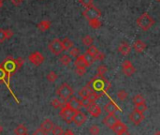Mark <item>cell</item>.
<instances>
[{"instance_id": "d4e9b609", "label": "cell", "mask_w": 160, "mask_h": 135, "mask_svg": "<svg viewBox=\"0 0 160 135\" xmlns=\"http://www.w3.org/2000/svg\"><path fill=\"white\" fill-rule=\"evenodd\" d=\"M92 90L88 87V86H83L81 88V90L79 91V95L82 97V98H85V97H88V95L91 93Z\"/></svg>"}, {"instance_id": "c3c4849f", "label": "cell", "mask_w": 160, "mask_h": 135, "mask_svg": "<svg viewBox=\"0 0 160 135\" xmlns=\"http://www.w3.org/2000/svg\"><path fill=\"white\" fill-rule=\"evenodd\" d=\"M11 2H12L15 6H19V5L23 2V0H11Z\"/></svg>"}, {"instance_id": "e0dca14e", "label": "cell", "mask_w": 160, "mask_h": 135, "mask_svg": "<svg viewBox=\"0 0 160 135\" xmlns=\"http://www.w3.org/2000/svg\"><path fill=\"white\" fill-rule=\"evenodd\" d=\"M53 126H55V125H53V123H52V121H51V119H45V120L41 123L40 128H41L46 134H48L49 132L51 131Z\"/></svg>"}, {"instance_id": "5b68a950", "label": "cell", "mask_w": 160, "mask_h": 135, "mask_svg": "<svg viewBox=\"0 0 160 135\" xmlns=\"http://www.w3.org/2000/svg\"><path fill=\"white\" fill-rule=\"evenodd\" d=\"M74 114L75 112H73L72 110H70L69 108H68L65 104L61 107V111H60V117L65 120L66 123L68 124H70L72 122V119H73V116H74Z\"/></svg>"}, {"instance_id": "4dcf8cb0", "label": "cell", "mask_w": 160, "mask_h": 135, "mask_svg": "<svg viewBox=\"0 0 160 135\" xmlns=\"http://www.w3.org/2000/svg\"><path fill=\"white\" fill-rule=\"evenodd\" d=\"M51 132H52V135H63L64 134V130L60 126H53Z\"/></svg>"}, {"instance_id": "836d02e7", "label": "cell", "mask_w": 160, "mask_h": 135, "mask_svg": "<svg viewBox=\"0 0 160 135\" xmlns=\"http://www.w3.org/2000/svg\"><path fill=\"white\" fill-rule=\"evenodd\" d=\"M14 61V65H15V69H16V70H19V69H21L22 67H23V65H24V59L22 58V57H18V58H16V59H14L13 60Z\"/></svg>"}, {"instance_id": "f35d334b", "label": "cell", "mask_w": 160, "mask_h": 135, "mask_svg": "<svg viewBox=\"0 0 160 135\" xmlns=\"http://www.w3.org/2000/svg\"><path fill=\"white\" fill-rule=\"evenodd\" d=\"M70 55L74 57H78L79 56H81V50L79 48L73 47L70 49Z\"/></svg>"}, {"instance_id": "2e32d148", "label": "cell", "mask_w": 160, "mask_h": 135, "mask_svg": "<svg viewBox=\"0 0 160 135\" xmlns=\"http://www.w3.org/2000/svg\"><path fill=\"white\" fill-rule=\"evenodd\" d=\"M118 52L123 56H127L130 54L131 52V47L130 45L127 42H122L119 47H118Z\"/></svg>"}, {"instance_id": "7c38bea8", "label": "cell", "mask_w": 160, "mask_h": 135, "mask_svg": "<svg viewBox=\"0 0 160 135\" xmlns=\"http://www.w3.org/2000/svg\"><path fill=\"white\" fill-rule=\"evenodd\" d=\"M129 119L131 120L132 123H134L135 125H140L143 120H144V115L142 113H139L137 111H133L130 115H129Z\"/></svg>"}, {"instance_id": "f907efd6", "label": "cell", "mask_w": 160, "mask_h": 135, "mask_svg": "<svg viewBox=\"0 0 160 135\" xmlns=\"http://www.w3.org/2000/svg\"><path fill=\"white\" fill-rule=\"evenodd\" d=\"M118 135H130V133L127 130H126V131H124V132H122V133H120Z\"/></svg>"}, {"instance_id": "f5cc1de1", "label": "cell", "mask_w": 160, "mask_h": 135, "mask_svg": "<svg viewBox=\"0 0 160 135\" xmlns=\"http://www.w3.org/2000/svg\"><path fill=\"white\" fill-rule=\"evenodd\" d=\"M2 6H3V1L2 0H0V9L2 8Z\"/></svg>"}, {"instance_id": "ac0fdd59", "label": "cell", "mask_w": 160, "mask_h": 135, "mask_svg": "<svg viewBox=\"0 0 160 135\" xmlns=\"http://www.w3.org/2000/svg\"><path fill=\"white\" fill-rule=\"evenodd\" d=\"M112 129L114 131V133H116V134L118 135V134H120V133H122V132L127 130V127L126 124H124V123H122L120 120H118L117 123L112 128Z\"/></svg>"}, {"instance_id": "74e56055", "label": "cell", "mask_w": 160, "mask_h": 135, "mask_svg": "<svg viewBox=\"0 0 160 135\" xmlns=\"http://www.w3.org/2000/svg\"><path fill=\"white\" fill-rule=\"evenodd\" d=\"M81 101V105H82V107H84V108H87L92 102L90 101V100L87 98V97H85V98H82V100L80 101Z\"/></svg>"}, {"instance_id": "ee69618b", "label": "cell", "mask_w": 160, "mask_h": 135, "mask_svg": "<svg viewBox=\"0 0 160 135\" xmlns=\"http://www.w3.org/2000/svg\"><path fill=\"white\" fill-rule=\"evenodd\" d=\"M6 39H7L6 30H4V29H0V43L4 42Z\"/></svg>"}, {"instance_id": "3957f363", "label": "cell", "mask_w": 160, "mask_h": 135, "mask_svg": "<svg viewBox=\"0 0 160 135\" xmlns=\"http://www.w3.org/2000/svg\"><path fill=\"white\" fill-rule=\"evenodd\" d=\"M73 93V88L67 83H62L60 87L57 89V95L64 101H68L70 97H72Z\"/></svg>"}, {"instance_id": "681fc988", "label": "cell", "mask_w": 160, "mask_h": 135, "mask_svg": "<svg viewBox=\"0 0 160 135\" xmlns=\"http://www.w3.org/2000/svg\"><path fill=\"white\" fill-rule=\"evenodd\" d=\"M63 135H75V133H74L72 130H70V129H68V130L64 131V134H63Z\"/></svg>"}, {"instance_id": "44dd1931", "label": "cell", "mask_w": 160, "mask_h": 135, "mask_svg": "<svg viewBox=\"0 0 160 135\" xmlns=\"http://www.w3.org/2000/svg\"><path fill=\"white\" fill-rule=\"evenodd\" d=\"M51 27V22L50 21H47V20H44V21H41L38 24V29L41 32H45L47 31L49 28Z\"/></svg>"}, {"instance_id": "d6986e66", "label": "cell", "mask_w": 160, "mask_h": 135, "mask_svg": "<svg viewBox=\"0 0 160 135\" xmlns=\"http://www.w3.org/2000/svg\"><path fill=\"white\" fill-rule=\"evenodd\" d=\"M133 48L137 53H142L146 48H147V44L145 42H143L140 39H138L134 42L133 44Z\"/></svg>"}, {"instance_id": "7a4b0ae2", "label": "cell", "mask_w": 160, "mask_h": 135, "mask_svg": "<svg viewBox=\"0 0 160 135\" xmlns=\"http://www.w3.org/2000/svg\"><path fill=\"white\" fill-rule=\"evenodd\" d=\"M154 24V20L148 14L143 13L137 19V25L143 31H147L150 29Z\"/></svg>"}, {"instance_id": "484cf974", "label": "cell", "mask_w": 160, "mask_h": 135, "mask_svg": "<svg viewBox=\"0 0 160 135\" xmlns=\"http://www.w3.org/2000/svg\"><path fill=\"white\" fill-rule=\"evenodd\" d=\"M93 41H94V39H93V38L90 36V35H86V36H84L82 38V44L83 45H85V46H91V45L93 44Z\"/></svg>"}, {"instance_id": "bcb514c9", "label": "cell", "mask_w": 160, "mask_h": 135, "mask_svg": "<svg viewBox=\"0 0 160 135\" xmlns=\"http://www.w3.org/2000/svg\"><path fill=\"white\" fill-rule=\"evenodd\" d=\"M6 34H7V39H10L11 38L13 37V32L11 29H6Z\"/></svg>"}, {"instance_id": "9a60e30c", "label": "cell", "mask_w": 160, "mask_h": 135, "mask_svg": "<svg viewBox=\"0 0 160 135\" xmlns=\"http://www.w3.org/2000/svg\"><path fill=\"white\" fill-rule=\"evenodd\" d=\"M86 109H87L88 113H89L92 116H94V117H97V116H99L100 114H101V109H100V107H99L97 104H96V102L91 103Z\"/></svg>"}, {"instance_id": "1f68e13d", "label": "cell", "mask_w": 160, "mask_h": 135, "mask_svg": "<svg viewBox=\"0 0 160 135\" xmlns=\"http://www.w3.org/2000/svg\"><path fill=\"white\" fill-rule=\"evenodd\" d=\"M147 110V106H146V103L143 102V103H140V104H136L135 105V110L134 111H137L139 113H142L145 112Z\"/></svg>"}, {"instance_id": "83f0119b", "label": "cell", "mask_w": 160, "mask_h": 135, "mask_svg": "<svg viewBox=\"0 0 160 135\" xmlns=\"http://www.w3.org/2000/svg\"><path fill=\"white\" fill-rule=\"evenodd\" d=\"M59 61H60V63H61L63 66H68V65H69V64H70V62H71V58H70L69 56L64 55V56H62L60 57Z\"/></svg>"}, {"instance_id": "8992f818", "label": "cell", "mask_w": 160, "mask_h": 135, "mask_svg": "<svg viewBox=\"0 0 160 135\" xmlns=\"http://www.w3.org/2000/svg\"><path fill=\"white\" fill-rule=\"evenodd\" d=\"M83 15L89 21V20H92V19L99 18L101 16V12H100V11L97 8H96L94 6H91V7L87 8L83 11Z\"/></svg>"}, {"instance_id": "b9f144b4", "label": "cell", "mask_w": 160, "mask_h": 135, "mask_svg": "<svg viewBox=\"0 0 160 135\" xmlns=\"http://www.w3.org/2000/svg\"><path fill=\"white\" fill-rule=\"evenodd\" d=\"M6 76H8V75H7V73H6V71L4 70V69L2 68V66L0 65V83L4 82V80H5Z\"/></svg>"}, {"instance_id": "11a10c76", "label": "cell", "mask_w": 160, "mask_h": 135, "mask_svg": "<svg viewBox=\"0 0 160 135\" xmlns=\"http://www.w3.org/2000/svg\"><path fill=\"white\" fill-rule=\"evenodd\" d=\"M156 1H159V0H156Z\"/></svg>"}, {"instance_id": "7bdbcfd3", "label": "cell", "mask_w": 160, "mask_h": 135, "mask_svg": "<svg viewBox=\"0 0 160 135\" xmlns=\"http://www.w3.org/2000/svg\"><path fill=\"white\" fill-rule=\"evenodd\" d=\"M83 56H84V58H85V60H86V62L88 63L89 66H91V65L95 62V58H94L93 56H91L90 55L85 54V55H83Z\"/></svg>"}, {"instance_id": "8d00e7d4", "label": "cell", "mask_w": 160, "mask_h": 135, "mask_svg": "<svg viewBox=\"0 0 160 135\" xmlns=\"http://www.w3.org/2000/svg\"><path fill=\"white\" fill-rule=\"evenodd\" d=\"M51 105H52V107L55 108V109H58V108H61L64 104L58 99H53L51 101Z\"/></svg>"}, {"instance_id": "e575fe53", "label": "cell", "mask_w": 160, "mask_h": 135, "mask_svg": "<svg viewBox=\"0 0 160 135\" xmlns=\"http://www.w3.org/2000/svg\"><path fill=\"white\" fill-rule=\"evenodd\" d=\"M133 102H134L135 104L143 103V102H145V99L143 98L142 95H136V96L133 98Z\"/></svg>"}, {"instance_id": "f546056e", "label": "cell", "mask_w": 160, "mask_h": 135, "mask_svg": "<svg viewBox=\"0 0 160 135\" xmlns=\"http://www.w3.org/2000/svg\"><path fill=\"white\" fill-rule=\"evenodd\" d=\"M107 71H108V68H107L105 65H100V66L97 68V70H96V75L103 77V76H104V74H105Z\"/></svg>"}, {"instance_id": "4316f807", "label": "cell", "mask_w": 160, "mask_h": 135, "mask_svg": "<svg viewBox=\"0 0 160 135\" xmlns=\"http://www.w3.org/2000/svg\"><path fill=\"white\" fill-rule=\"evenodd\" d=\"M98 52H99V51H98V49H97L96 46H94V45H91V46H89V48L87 49L86 54H88V55H90L91 56L95 57Z\"/></svg>"}, {"instance_id": "ba28073f", "label": "cell", "mask_w": 160, "mask_h": 135, "mask_svg": "<svg viewBox=\"0 0 160 135\" xmlns=\"http://www.w3.org/2000/svg\"><path fill=\"white\" fill-rule=\"evenodd\" d=\"M13 60L14 59H12L11 57V59L10 58H7L4 61V63L1 64L2 68L4 69V70L6 71V73H7L8 76H10L11 73H13V72L16 71V69H15V65H14V61Z\"/></svg>"}, {"instance_id": "4fadbf2b", "label": "cell", "mask_w": 160, "mask_h": 135, "mask_svg": "<svg viewBox=\"0 0 160 135\" xmlns=\"http://www.w3.org/2000/svg\"><path fill=\"white\" fill-rule=\"evenodd\" d=\"M119 119L115 116V115H107L103 118V123L110 128H112L118 121Z\"/></svg>"}, {"instance_id": "60d3db41", "label": "cell", "mask_w": 160, "mask_h": 135, "mask_svg": "<svg viewBox=\"0 0 160 135\" xmlns=\"http://www.w3.org/2000/svg\"><path fill=\"white\" fill-rule=\"evenodd\" d=\"M75 73L78 75V76H83L85 73H86V69L85 68H76L75 69Z\"/></svg>"}, {"instance_id": "7dc6e473", "label": "cell", "mask_w": 160, "mask_h": 135, "mask_svg": "<svg viewBox=\"0 0 160 135\" xmlns=\"http://www.w3.org/2000/svg\"><path fill=\"white\" fill-rule=\"evenodd\" d=\"M33 135H47V134H46V133H45V132H44L40 128H38V129L34 132V134H33Z\"/></svg>"}, {"instance_id": "7402d4cb", "label": "cell", "mask_w": 160, "mask_h": 135, "mask_svg": "<svg viewBox=\"0 0 160 135\" xmlns=\"http://www.w3.org/2000/svg\"><path fill=\"white\" fill-rule=\"evenodd\" d=\"M14 133H15V135H26L27 134V128L24 125L20 124L14 128Z\"/></svg>"}, {"instance_id": "d6a6232c", "label": "cell", "mask_w": 160, "mask_h": 135, "mask_svg": "<svg viewBox=\"0 0 160 135\" xmlns=\"http://www.w3.org/2000/svg\"><path fill=\"white\" fill-rule=\"evenodd\" d=\"M117 98H118L120 101H126L127 98V93L126 90H123V89L119 90V91L117 92Z\"/></svg>"}, {"instance_id": "8fae6325", "label": "cell", "mask_w": 160, "mask_h": 135, "mask_svg": "<svg viewBox=\"0 0 160 135\" xmlns=\"http://www.w3.org/2000/svg\"><path fill=\"white\" fill-rule=\"evenodd\" d=\"M86 119H87L86 115L82 112L78 111V112H75L74 116H73V119H72V122H74L76 126L81 127V126H82L85 123Z\"/></svg>"}, {"instance_id": "52a82bcc", "label": "cell", "mask_w": 160, "mask_h": 135, "mask_svg": "<svg viewBox=\"0 0 160 135\" xmlns=\"http://www.w3.org/2000/svg\"><path fill=\"white\" fill-rule=\"evenodd\" d=\"M65 105L69 108L70 110H72L73 112H78L80 111V109L82 108V105H81V101L80 100H78L77 98H74V97H70L67 102L65 103Z\"/></svg>"}, {"instance_id": "cb8c5ba5", "label": "cell", "mask_w": 160, "mask_h": 135, "mask_svg": "<svg viewBox=\"0 0 160 135\" xmlns=\"http://www.w3.org/2000/svg\"><path fill=\"white\" fill-rule=\"evenodd\" d=\"M89 25L94 29H98L101 26V22L98 18L92 19V20H89Z\"/></svg>"}, {"instance_id": "ffe728a7", "label": "cell", "mask_w": 160, "mask_h": 135, "mask_svg": "<svg viewBox=\"0 0 160 135\" xmlns=\"http://www.w3.org/2000/svg\"><path fill=\"white\" fill-rule=\"evenodd\" d=\"M74 65H75L76 68H86V67H89V65L86 62L83 55H81V56H79L76 58V60L74 61Z\"/></svg>"}, {"instance_id": "d590c367", "label": "cell", "mask_w": 160, "mask_h": 135, "mask_svg": "<svg viewBox=\"0 0 160 135\" xmlns=\"http://www.w3.org/2000/svg\"><path fill=\"white\" fill-rule=\"evenodd\" d=\"M99 131H100V129H99L98 126H96V125H93L89 128V133L91 135H98Z\"/></svg>"}, {"instance_id": "9c48e42d", "label": "cell", "mask_w": 160, "mask_h": 135, "mask_svg": "<svg viewBox=\"0 0 160 135\" xmlns=\"http://www.w3.org/2000/svg\"><path fill=\"white\" fill-rule=\"evenodd\" d=\"M122 71L126 76H132L135 73L136 69L129 60H125L122 63Z\"/></svg>"}, {"instance_id": "ab89813d", "label": "cell", "mask_w": 160, "mask_h": 135, "mask_svg": "<svg viewBox=\"0 0 160 135\" xmlns=\"http://www.w3.org/2000/svg\"><path fill=\"white\" fill-rule=\"evenodd\" d=\"M80 3L84 7V8H89L93 6V0H80Z\"/></svg>"}, {"instance_id": "9f6ffc18", "label": "cell", "mask_w": 160, "mask_h": 135, "mask_svg": "<svg viewBox=\"0 0 160 135\" xmlns=\"http://www.w3.org/2000/svg\"><path fill=\"white\" fill-rule=\"evenodd\" d=\"M26 135H27V134H26Z\"/></svg>"}, {"instance_id": "db71d44e", "label": "cell", "mask_w": 160, "mask_h": 135, "mask_svg": "<svg viewBox=\"0 0 160 135\" xmlns=\"http://www.w3.org/2000/svg\"><path fill=\"white\" fill-rule=\"evenodd\" d=\"M154 135H160V132H159V131H157V132H156V133H155Z\"/></svg>"}, {"instance_id": "30bf717a", "label": "cell", "mask_w": 160, "mask_h": 135, "mask_svg": "<svg viewBox=\"0 0 160 135\" xmlns=\"http://www.w3.org/2000/svg\"><path fill=\"white\" fill-rule=\"evenodd\" d=\"M29 61L34 64L35 66H40L43 62H44V56L39 53V52H34L32 53L29 57H28Z\"/></svg>"}, {"instance_id": "f1b7e54d", "label": "cell", "mask_w": 160, "mask_h": 135, "mask_svg": "<svg viewBox=\"0 0 160 135\" xmlns=\"http://www.w3.org/2000/svg\"><path fill=\"white\" fill-rule=\"evenodd\" d=\"M58 78V75L56 74V72L55 71H50L48 74H47V80L51 83H53L56 82Z\"/></svg>"}, {"instance_id": "603a6c76", "label": "cell", "mask_w": 160, "mask_h": 135, "mask_svg": "<svg viewBox=\"0 0 160 135\" xmlns=\"http://www.w3.org/2000/svg\"><path fill=\"white\" fill-rule=\"evenodd\" d=\"M61 42H62L63 50H70L71 48L74 47V43H73V41L70 40V39L68 38H65Z\"/></svg>"}, {"instance_id": "5bb4252c", "label": "cell", "mask_w": 160, "mask_h": 135, "mask_svg": "<svg viewBox=\"0 0 160 135\" xmlns=\"http://www.w3.org/2000/svg\"><path fill=\"white\" fill-rule=\"evenodd\" d=\"M120 109L118 108V106L116 105V103H114L113 101H109L107 102L106 105L104 106V111L108 114V115H114L116 112H118Z\"/></svg>"}, {"instance_id": "816d5d0a", "label": "cell", "mask_w": 160, "mask_h": 135, "mask_svg": "<svg viewBox=\"0 0 160 135\" xmlns=\"http://www.w3.org/2000/svg\"><path fill=\"white\" fill-rule=\"evenodd\" d=\"M2 132H3V127L0 125V134H1Z\"/></svg>"}, {"instance_id": "277c9868", "label": "cell", "mask_w": 160, "mask_h": 135, "mask_svg": "<svg viewBox=\"0 0 160 135\" xmlns=\"http://www.w3.org/2000/svg\"><path fill=\"white\" fill-rule=\"evenodd\" d=\"M49 50L53 56H59L63 52L62 42L59 38H55L49 44Z\"/></svg>"}, {"instance_id": "f6af8a7d", "label": "cell", "mask_w": 160, "mask_h": 135, "mask_svg": "<svg viewBox=\"0 0 160 135\" xmlns=\"http://www.w3.org/2000/svg\"><path fill=\"white\" fill-rule=\"evenodd\" d=\"M94 58H95V61H103L105 58V55L102 52H98Z\"/></svg>"}, {"instance_id": "6da1fadb", "label": "cell", "mask_w": 160, "mask_h": 135, "mask_svg": "<svg viewBox=\"0 0 160 135\" xmlns=\"http://www.w3.org/2000/svg\"><path fill=\"white\" fill-rule=\"evenodd\" d=\"M86 86H88L94 92L104 94L106 92V90H108L111 87V83L109 81H107L104 77L96 75L94 78L91 79V81L88 82Z\"/></svg>"}]
</instances>
